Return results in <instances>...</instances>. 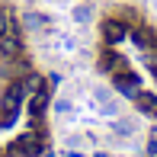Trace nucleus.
I'll list each match as a JSON object with an SVG mask.
<instances>
[{"label":"nucleus","mask_w":157,"mask_h":157,"mask_svg":"<svg viewBox=\"0 0 157 157\" xmlns=\"http://www.w3.org/2000/svg\"><path fill=\"white\" fill-rule=\"evenodd\" d=\"M23 83H10V87L0 93V125H13L16 122V116H19V106H23Z\"/></svg>","instance_id":"obj_1"},{"label":"nucleus","mask_w":157,"mask_h":157,"mask_svg":"<svg viewBox=\"0 0 157 157\" xmlns=\"http://www.w3.org/2000/svg\"><path fill=\"white\" fill-rule=\"evenodd\" d=\"M42 151V135L39 132H29V135H23V138H16L13 141V157H35Z\"/></svg>","instance_id":"obj_2"},{"label":"nucleus","mask_w":157,"mask_h":157,"mask_svg":"<svg viewBox=\"0 0 157 157\" xmlns=\"http://www.w3.org/2000/svg\"><path fill=\"white\" fill-rule=\"evenodd\" d=\"M99 35H103V42L112 48V45H119V42H125L128 29H125L122 19H103V29H99Z\"/></svg>","instance_id":"obj_3"},{"label":"nucleus","mask_w":157,"mask_h":157,"mask_svg":"<svg viewBox=\"0 0 157 157\" xmlns=\"http://www.w3.org/2000/svg\"><path fill=\"white\" fill-rule=\"evenodd\" d=\"M112 87H116L122 96H128V99H135V93L141 90V87H138V77H135L132 71H119L116 80H112Z\"/></svg>","instance_id":"obj_4"},{"label":"nucleus","mask_w":157,"mask_h":157,"mask_svg":"<svg viewBox=\"0 0 157 157\" xmlns=\"http://www.w3.org/2000/svg\"><path fill=\"white\" fill-rule=\"evenodd\" d=\"M19 52H23V42H19L16 29H10L6 35H0V55H3V58H16Z\"/></svg>","instance_id":"obj_5"},{"label":"nucleus","mask_w":157,"mask_h":157,"mask_svg":"<svg viewBox=\"0 0 157 157\" xmlns=\"http://www.w3.org/2000/svg\"><path fill=\"white\" fill-rule=\"evenodd\" d=\"M99 71H128V61L116 52H103L99 55Z\"/></svg>","instance_id":"obj_6"},{"label":"nucleus","mask_w":157,"mask_h":157,"mask_svg":"<svg viewBox=\"0 0 157 157\" xmlns=\"http://www.w3.org/2000/svg\"><path fill=\"white\" fill-rule=\"evenodd\" d=\"M48 96H52V93H45V90L32 93V103H29V116H32V119H39L42 112H45V106H48Z\"/></svg>","instance_id":"obj_7"},{"label":"nucleus","mask_w":157,"mask_h":157,"mask_svg":"<svg viewBox=\"0 0 157 157\" xmlns=\"http://www.w3.org/2000/svg\"><path fill=\"white\" fill-rule=\"evenodd\" d=\"M19 83H23V93H26V96H32V93H39V90H45V80H42L39 74H26Z\"/></svg>","instance_id":"obj_8"},{"label":"nucleus","mask_w":157,"mask_h":157,"mask_svg":"<svg viewBox=\"0 0 157 157\" xmlns=\"http://www.w3.org/2000/svg\"><path fill=\"white\" fill-rule=\"evenodd\" d=\"M135 99H138V106H141L144 112H154V109H157V96L147 93V90H138V93H135Z\"/></svg>","instance_id":"obj_9"},{"label":"nucleus","mask_w":157,"mask_h":157,"mask_svg":"<svg viewBox=\"0 0 157 157\" xmlns=\"http://www.w3.org/2000/svg\"><path fill=\"white\" fill-rule=\"evenodd\" d=\"M45 23H48V16H42V13H26V16H23V26H26V29H42Z\"/></svg>","instance_id":"obj_10"},{"label":"nucleus","mask_w":157,"mask_h":157,"mask_svg":"<svg viewBox=\"0 0 157 157\" xmlns=\"http://www.w3.org/2000/svg\"><path fill=\"white\" fill-rule=\"evenodd\" d=\"M112 128H116V135H122V138H125V135H135V128H138V125H135L132 119H116V125H112Z\"/></svg>","instance_id":"obj_11"},{"label":"nucleus","mask_w":157,"mask_h":157,"mask_svg":"<svg viewBox=\"0 0 157 157\" xmlns=\"http://www.w3.org/2000/svg\"><path fill=\"white\" fill-rule=\"evenodd\" d=\"M135 39H138L141 48H154V45H157V35H151L147 29H138V32H135Z\"/></svg>","instance_id":"obj_12"},{"label":"nucleus","mask_w":157,"mask_h":157,"mask_svg":"<svg viewBox=\"0 0 157 157\" xmlns=\"http://www.w3.org/2000/svg\"><path fill=\"white\" fill-rule=\"evenodd\" d=\"M74 19H77V23H90V19H93V6H90V3H80L74 10Z\"/></svg>","instance_id":"obj_13"},{"label":"nucleus","mask_w":157,"mask_h":157,"mask_svg":"<svg viewBox=\"0 0 157 157\" xmlns=\"http://www.w3.org/2000/svg\"><path fill=\"white\" fill-rule=\"evenodd\" d=\"M10 29H13V16H10V10L0 6V35H6Z\"/></svg>","instance_id":"obj_14"},{"label":"nucleus","mask_w":157,"mask_h":157,"mask_svg":"<svg viewBox=\"0 0 157 157\" xmlns=\"http://www.w3.org/2000/svg\"><path fill=\"white\" fill-rule=\"evenodd\" d=\"M99 106H103V116H119V103L116 99H103Z\"/></svg>","instance_id":"obj_15"},{"label":"nucleus","mask_w":157,"mask_h":157,"mask_svg":"<svg viewBox=\"0 0 157 157\" xmlns=\"http://www.w3.org/2000/svg\"><path fill=\"white\" fill-rule=\"evenodd\" d=\"M67 109H71L67 99H58V103H55V112H67Z\"/></svg>","instance_id":"obj_16"},{"label":"nucleus","mask_w":157,"mask_h":157,"mask_svg":"<svg viewBox=\"0 0 157 157\" xmlns=\"http://www.w3.org/2000/svg\"><path fill=\"white\" fill-rule=\"evenodd\" d=\"M147 154H151V157H157V138H151V144H147Z\"/></svg>","instance_id":"obj_17"},{"label":"nucleus","mask_w":157,"mask_h":157,"mask_svg":"<svg viewBox=\"0 0 157 157\" xmlns=\"http://www.w3.org/2000/svg\"><path fill=\"white\" fill-rule=\"evenodd\" d=\"M99 157H112V154H99Z\"/></svg>","instance_id":"obj_18"},{"label":"nucleus","mask_w":157,"mask_h":157,"mask_svg":"<svg viewBox=\"0 0 157 157\" xmlns=\"http://www.w3.org/2000/svg\"><path fill=\"white\" fill-rule=\"evenodd\" d=\"M0 157H3V147H0Z\"/></svg>","instance_id":"obj_19"},{"label":"nucleus","mask_w":157,"mask_h":157,"mask_svg":"<svg viewBox=\"0 0 157 157\" xmlns=\"http://www.w3.org/2000/svg\"><path fill=\"white\" fill-rule=\"evenodd\" d=\"M154 74H157V67H154Z\"/></svg>","instance_id":"obj_20"},{"label":"nucleus","mask_w":157,"mask_h":157,"mask_svg":"<svg viewBox=\"0 0 157 157\" xmlns=\"http://www.w3.org/2000/svg\"><path fill=\"white\" fill-rule=\"evenodd\" d=\"M45 157H48V154H45Z\"/></svg>","instance_id":"obj_21"}]
</instances>
